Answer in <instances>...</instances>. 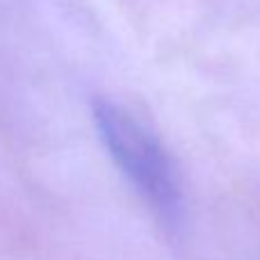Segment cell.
<instances>
[{
    "instance_id": "6da1fadb",
    "label": "cell",
    "mask_w": 260,
    "mask_h": 260,
    "mask_svg": "<svg viewBox=\"0 0 260 260\" xmlns=\"http://www.w3.org/2000/svg\"><path fill=\"white\" fill-rule=\"evenodd\" d=\"M94 121L114 165L137 189L157 221L169 231L183 226V185L162 142L123 105L110 99L94 101Z\"/></svg>"
}]
</instances>
